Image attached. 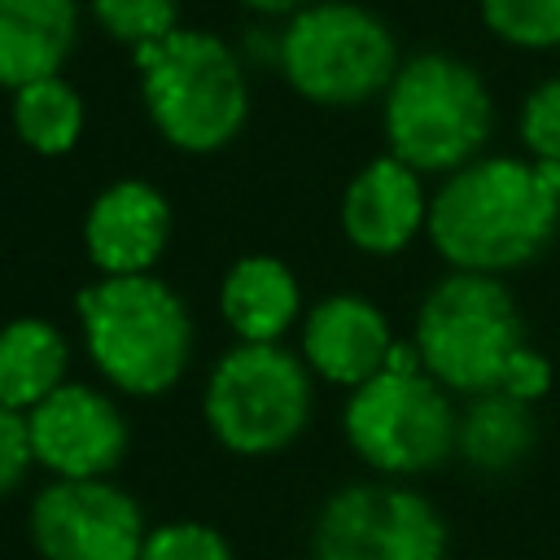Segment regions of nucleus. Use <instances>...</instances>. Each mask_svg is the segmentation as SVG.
I'll return each mask as SVG.
<instances>
[{
    "mask_svg": "<svg viewBox=\"0 0 560 560\" xmlns=\"http://www.w3.org/2000/svg\"><path fill=\"white\" fill-rule=\"evenodd\" d=\"M79 35V0H0V88L52 79Z\"/></svg>",
    "mask_w": 560,
    "mask_h": 560,
    "instance_id": "dca6fc26",
    "label": "nucleus"
},
{
    "mask_svg": "<svg viewBox=\"0 0 560 560\" xmlns=\"http://www.w3.org/2000/svg\"><path fill=\"white\" fill-rule=\"evenodd\" d=\"M486 26L516 48H560V0H477Z\"/></svg>",
    "mask_w": 560,
    "mask_h": 560,
    "instance_id": "aec40b11",
    "label": "nucleus"
},
{
    "mask_svg": "<svg viewBox=\"0 0 560 560\" xmlns=\"http://www.w3.org/2000/svg\"><path fill=\"white\" fill-rule=\"evenodd\" d=\"M385 144L420 175H451L481 158L494 131L486 79L451 52H416L398 66L381 109Z\"/></svg>",
    "mask_w": 560,
    "mask_h": 560,
    "instance_id": "423d86ee",
    "label": "nucleus"
},
{
    "mask_svg": "<svg viewBox=\"0 0 560 560\" xmlns=\"http://www.w3.org/2000/svg\"><path fill=\"white\" fill-rule=\"evenodd\" d=\"M31 468H35V455H31L26 416L0 402V499H9L26 481Z\"/></svg>",
    "mask_w": 560,
    "mask_h": 560,
    "instance_id": "b1692460",
    "label": "nucleus"
},
{
    "mask_svg": "<svg viewBox=\"0 0 560 560\" xmlns=\"http://www.w3.org/2000/svg\"><path fill=\"white\" fill-rule=\"evenodd\" d=\"M276 61L302 101L328 109L385 96L402 66L389 26L372 9L346 0L306 4L302 13H293L280 31Z\"/></svg>",
    "mask_w": 560,
    "mask_h": 560,
    "instance_id": "6e6552de",
    "label": "nucleus"
},
{
    "mask_svg": "<svg viewBox=\"0 0 560 560\" xmlns=\"http://www.w3.org/2000/svg\"><path fill=\"white\" fill-rule=\"evenodd\" d=\"M140 560H236V551H232L228 534L214 529L210 521L179 516V521L149 525Z\"/></svg>",
    "mask_w": 560,
    "mask_h": 560,
    "instance_id": "4be33fe9",
    "label": "nucleus"
},
{
    "mask_svg": "<svg viewBox=\"0 0 560 560\" xmlns=\"http://www.w3.org/2000/svg\"><path fill=\"white\" fill-rule=\"evenodd\" d=\"M446 547L438 503L389 477L332 490L311 525V560H446Z\"/></svg>",
    "mask_w": 560,
    "mask_h": 560,
    "instance_id": "1a4fd4ad",
    "label": "nucleus"
},
{
    "mask_svg": "<svg viewBox=\"0 0 560 560\" xmlns=\"http://www.w3.org/2000/svg\"><path fill=\"white\" fill-rule=\"evenodd\" d=\"M70 381V341L44 315H13L0 324V402L35 411Z\"/></svg>",
    "mask_w": 560,
    "mask_h": 560,
    "instance_id": "a211bd4d",
    "label": "nucleus"
},
{
    "mask_svg": "<svg viewBox=\"0 0 560 560\" xmlns=\"http://www.w3.org/2000/svg\"><path fill=\"white\" fill-rule=\"evenodd\" d=\"M140 96L158 136L179 153L228 149L249 118V83L241 57L206 31H171L131 52Z\"/></svg>",
    "mask_w": 560,
    "mask_h": 560,
    "instance_id": "39448f33",
    "label": "nucleus"
},
{
    "mask_svg": "<svg viewBox=\"0 0 560 560\" xmlns=\"http://www.w3.org/2000/svg\"><path fill=\"white\" fill-rule=\"evenodd\" d=\"M31 455L52 481L114 477L131 446V429L114 394L88 381H66L35 411H26Z\"/></svg>",
    "mask_w": 560,
    "mask_h": 560,
    "instance_id": "9b49d317",
    "label": "nucleus"
},
{
    "mask_svg": "<svg viewBox=\"0 0 560 560\" xmlns=\"http://www.w3.org/2000/svg\"><path fill=\"white\" fill-rule=\"evenodd\" d=\"M398 337L385 319V311L363 298V293H328L315 306H306L302 315V346L298 354L306 359L311 376L337 389H359L363 381H372L389 354H394Z\"/></svg>",
    "mask_w": 560,
    "mask_h": 560,
    "instance_id": "ddd939ff",
    "label": "nucleus"
},
{
    "mask_svg": "<svg viewBox=\"0 0 560 560\" xmlns=\"http://www.w3.org/2000/svg\"><path fill=\"white\" fill-rule=\"evenodd\" d=\"M241 4L254 13H267V18H293L306 9V0H241Z\"/></svg>",
    "mask_w": 560,
    "mask_h": 560,
    "instance_id": "393cba45",
    "label": "nucleus"
},
{
    "mask_svg": "<svg viewBox=\"0 0 560 560\" xmlns=\"http://www.w3.org/2000/svg\"><path fill=\"white\" fill-rule=\"evenodd\" d=\"M39 560H140L149 521L114 477L48 481L26 512Z\"/></svg>",
    "mask_w": 560,
    "mask_h": 560,
    "instance_id": "9d476101",
    "label": "nucleus"
},
{
    "mask_svg": "<svg viewBox=\"0 0 560 560\" xmlns=\"http://www.w3.org/2000/svg\"><path fill=\"white\" fill-rule=\"evenodd\" d=\"M219 315L236 341L276 346L293 324H302V284L293 267L276 254H245L219 280Z\"/></svg>",
    "mask_w": 560,
    "mask_h": 560,
    "instance_id": "2eb2a0df",
    "label": "nucleus"
},
{
    "mask_svg": "<svg viewBox=\"0 0 560 560\" xmlns=\"http://www.w3.org/2000/svg\"><path fill=\"white\" fill-rule=\"evenodd\" d=\"M411 346L424 372L455 398L503 389L529 350L508 280L477 271H446L420 298Z\"/></svg>",
    "mask_w": 560,
    "mask_h": 560,
    "instance_id": "20e7f679",
    "label": "nucleus"
},
{
    "mask_svg": "<svg viewBox=\"0 0 560 560\" xmlns=\"http://www.w3.org/2000/svg\"><path fill=\"white\" fill-rule=\"evenodd\" d=\"M560 228V166L508 153L442 175L429 197V245L451 271L508 276L529 267Z\"/></svg>",
    "mask_w": 560,
    "mask_h": 560,
    "instance_id": "f257e3e1",
    "label": "nucleus"
},
{
    "mask_svg": "<svg viewBox=\"0 0 560 560\" xmlns=\"http://www.w3.org/2000/svg\"><path fill=\"white\" fill-rule=\"evenodd\" d=\"M13 131L39 158H61L83 136V96L61 79H39L13 92Z\"/></svg>",
    "mask_w": 560,
    "mask_h": 560,
    "instance_id": "6ab92c4d",
    "label": "nucleus"
},
{
    "mask_svg": "<svg viewBox=\"0 0 560 560\" xmlns=\"http://www.w3.org/2000/svg\"><path fill=\"white\" fill-rule=\"evenodd\" d=\"M538 402L512 398L503 389L464 398L459 429H455V459L472 472L503 477L521 468L538 446Z\"/></svg>",
    "mask_w": 560,
    "mask_h": 560,
    "instance_id": "f3484780",
    "label": "nucleus"
},
{
    "mask_svg": "<svg viewBox=\"0 0 560 560\" xmlns=\"http://www.w3.org/2000/svg\"><path fill=\"white\" fill-rule=\"evenodd\" d=\"M455 429V394L424 372L411 341H398L389 363L372 381L350 389L341 407V433L350 451L359 455V464L389 481H411L451 464Z\"/></svg>",
    "mask_w": 560,
    "mask_h": 560,
    "instance_id": "7ed1b4c3",
    "label": "nucleus"
},
{
    "mask_svg": "<svg viewBox=\"0 0 560 560\" xmlns=\"http://www.w3.org/2000/svg\"><path fill=\"white\" fill-rule=\"evenodd\" d=\"M315 411V376L298 350L236 341L210 368L201 416L210 438L245 459L289 451Z\"/></svg>",
    "mask_w": 560,
    "mask_h": 560,
    "instance_id": "0eeeda50",
    "label": "nucleus"
},
{
    "mask_svg": "<svg viewBox=\"0 0 560 560\" xmlns=\"http://www.w3.org/2000/svg\"><path fill=\"white\" fill-rule=\"evenodd\" d=\"M74 319L96 376L131 398L171 394L197 350L188 302L162 276H96L74 293Z\"/></svg>",
    "mask_w": 560,
    "mask_h": 560,
    "instance_id": "f03ea898",
    "label": "nucleus"
},
{
    "mask_svg": "<svg viewBox=\"0 0 560 560\" xmlns=\"http://www.w3.org/2000/svg\"><path fill=\"white\" fill-rule=\"evenodd\" d=\"M516 131H521V144L534 162H547V166H560V74L556 79H542L525 105H521V118H516Z\"/></svg>",
    "mask_w": 560,
    "mask_h": 560,
    "instance_id": "5701e85b",
    "label": "nucleus"
},
{
    "mask_svg": "<svg viewBox=\"0 0 560 560\" xmlns=\"http://www.w3.org/2000/svg\"><path fill=\"white\" fill-rule=\"evenodd\" d=\"M429 197L420 171L381 153L359 166L341 192V236L368 258H394L429 228Z\"/></svg>",
    "mask_w": 560,
    "mask_h": 560,
    "instance_id": "4468645a",
    "label": "nucleus"
},
{
    "mask_svg": "<svg viewBox=\"0 0 560 560\" xmlns=\"http://www.w3.org/2000/svg\"><path fill=\"white\" fill-rule=\"evenodd\" d=\"M92 18L136 52L179 31V0H92Z\"/></svg>",
    "mask_w": 560,
    "mask_h": 560,
    "instance_id": "412c9836",
    "label": "nucleus"
},
{
    "mask_svg": "<svg viewBox=\"0 0 560 560\" xmlns=\"http://www.w3.org/2000/svg\"><path fill=\"white\" fill-rule=\"evenodd\" d=\"M171 201L149 179L105 184L83 214V254L96 276H144L171 245Z\"/></svg>",
    "mask_w": 560,
    "mask_h": 560,
    "instance_id": "f8f14e48",
    "label": "nucleus"
}]
</instances>
